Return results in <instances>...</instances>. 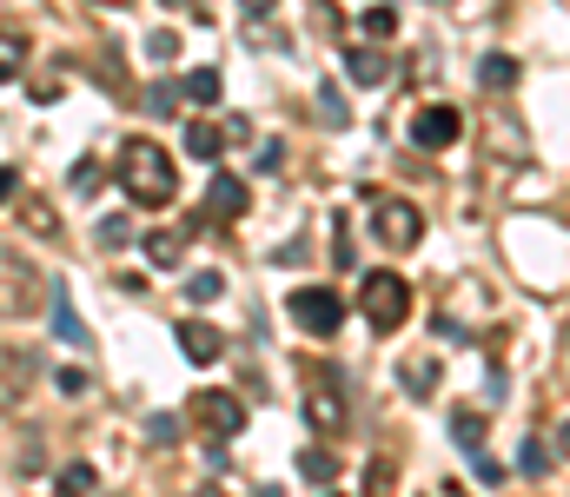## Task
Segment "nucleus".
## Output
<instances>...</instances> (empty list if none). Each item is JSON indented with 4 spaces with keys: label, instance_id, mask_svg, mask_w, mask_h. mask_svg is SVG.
Returning <instances> with one entry per match:
<instances>
[{
    "label": "nucleus",
    "instance_id": "obj_9",
    "mask_svg": "<svg viewBox=\"0 0 570 497\" xmlns=\"http://www.w3.org/2000/svg\"><path fill=\"white\" fill-rule=\"evenodd\" d=\"M239 212H246V179H233V172H213V186H206V219L233 226Z\"/></svg>",
    "mask_w": 570,
    "mask_h": 497
},
{
    "label": "nucleus",
    "instance_id": "obj_15",
    "mask_svg": "<svg viewBox=\"0 0 570 497\" xmlns=\"http://www.w3.org/2000/svg\"><path fill=\"white\" fill-rule=\"evenodd\" d=\"M305 418H312V425H325V431H338V425H345L338 391H332V385H325V391H312V398H305Z\"/></svg>",
    "mask_w": 570,
    "mask_h": 497
},
{
    "label": "nucleus",
    "instance_id": "obj_24",
    "mask_svg": "<svg viewBox=\"0 0 570 497\" xmlns=\"http://www.w3.org/2000/svg\"><path fill=\"white\" fill-rule=\"evenodd\" d=\"M358 27H365L372 40H392V33H399V13H392V7H365V20H358Z\"/></svg>",
    "mask_w": 570,
    "mask_h": 497
},
{
    "label": "nucleus",
    "instance_id": "obj_11",
    "mask_svg": "<svg viewBox=\"0 0 570 497\" xmlns=\"http://www.w3.org/2000/svg\"><path fill=\"white\" fill-rule=\"evenodd\" d=\"M47 319H53V331L73 345V351H87L94 338H87V326H80V312H73V299H67V286H53V299H47Z\"/></svg>",
    "mask_w": 570,
    "mask_h": 497
},
{
    "label": "nucleus",
    "instance_id": "obj_37",
    "mask_svg": "<svg viewBox=\"0 0 570 497\" xmlns=\"http://www.w3.org/2000/svg\"><path fill=\"white\" fill-rule=\"evenodd\" d=\"M199 497H226V491H199Z\"/></svg>",
    "mask_w": 570,
    "mask_h": 497
},
{
    "label": "nucleus",
    "instance_id": "obj_23",
    "mask_svg": "<svg viewBox=\"0 0 570 497\" xmlns=\"http://www.w3.org/2000/svg\"><path fill=\"white\" fill-rule=\"evenodd\" d=\"M20 67H27V33H7V27H0V80L20 73Z\"/></svg>",
    "mask_w": 570,
    "mask_h": 497
},
{
    "label": "nucleus",
    "instance_id": "obj_31",
    "mask_svg": "<svg viewBox=\"0 0 570 497\" xmlns=\"http://www.w3.org/2000/svg\"><path fill=\"white\" fill-rule=\"evenodd\" d=\"M471 471H478V478H484V485H498V478H504V471H498V465H491V458H484V451H471Z\"/></svg>",
    "mask_w": 570,
    "mask_h": 497
},
{
    "label": "nucleus",
    "instance_id": "obj_18",
    "mask_svg": "<svg viewBox=\"0 0 570 497\" xmlns=\"http://www.w3.org/2000/svg\"><path fill=\"white\" fill-rule=\"evenodd\" d=\"M20 219H27V232L60 239V219H53V206H47V199H20Z\"/></svg>",
    "mask_w": 570,
    "mask_h": 497
},
{
    "label": "nucleus",
    "instance_id": "obj_21",
    "mask_svg": "<svg viewBox=\"0 0 570 497\" xmlns=\"http://www.w3.org/2000/svg\"><path fill=\"white\" fill-rule=\"evenodd\" d=\"M298 478H305V485H332V478H338V458H332V451H305V458H298Z\"/></svg>",
    "mask_w": 570,
    "mask_h": 497
},
{
    "label": "nucleus",
    "instance_id": "obj_13",
    "mask_svg": "<svg viewBox=\"0 0 570 497\" xmlns=\"http://www.w3.org/2000/svg\"><path fill=\"white\" fill-rule=\"evenodd\" d=\"M219 87H226L219 67H193V73H186V100H193V107H219Z\"/></svg>",
    "mask_w": 570,
    "mask_h": 497
},
{
    "label": "nucleus",
    "instance_id": "obj_26",
    "mask_svg": "<svg viewBox=\"0 0 570 497\" xmlns=\"http://www.w3.org/2000/svg\"><path fill=\"white\" fill-rule=\"evenodd\" d=\"M478 73H484L491 87H511V80H518V60H504V53H491V60H484Z\"/></svg>",
    "mask_w": 570,
    "mask_h": 497
},
{
    "label": "nucleus",
    "instance_id": "obj_12",
    "mask_svg": "<svg viewBox=\"0 0 570 497\" xmlns=\"http://www.w3.org/2000/svg\"><path fill=\"white\" fill-rule=\"evenodd\" d=\"M345 73H352L358 87H379V80H385V53H379V47H352V53H345Z\"/></svg>",
    "mask_w": 570,
    "mask_h": 497
},
{
    "label": "nucleus",
    "instance_id": "obj_20",
    "mask_svg": "<svg viewBox=\"0 0 570 497\" xmlns=\"http://www.w3.org/2000/svg\"><path fill=\"white\" fill-rule=\"evenodd\" d=\"M186 299H193V306L226 299V272H193V279H186Z\"/></svg>",
    "mask_w": 570,
    "mask_h": 497
},
{
    "label": "nucleus",
    "instance_id": "obj_19",
    "mask_svg": "<svg viewBox=\"0 0 570 497\" xmlns=\"http://www.w3.org/2000/svg\"><path fill=\"white\" fill-rule=\"evenodd\" d=\"M405 391L412 398H431L438 391V358H405Z\"/></svg>",
    "mask_w": 570,
    "mask_h": 497
},
{
    "label": "nucleus",
    "instance_id": "obj_35",
    "mask_svg": "<svg viewBox=\"0 0 570 497\" xmlns=\"http://www.w3.org/2000/svg\"><path fill=\"white\" fill-rule=\"evenodd\" d=\"M94 7H127V0H94Z\"/></svg>",
    "mask_w": 570,
    "mask_h": 497
},
{
    "label": "nucleus",
    "instance_id": "obj_27",
    "mask_svg": "<svg viewBox=\"0 0 570 497\" xmlns=\"http://www.w3.org/2000/svg\"><path fill=\"white\" fill-rule=\"evenodd\" d=\"M146 53H153V60H173V53H179V33H166V27L146 33Z\"/></svg>",
    "mask_w": 570,
    "mask_h": 497
},
{
    "label": "nucleus",
    "instance_id": "obj_8",
    "mask_svg": "<svg viewBox=\"0 0 570 497\" xmlns=\"http://www.w3.org/2000/svg\"><path fill=\"white\" fill-rule=\"evenodd\" d=\"M458 133H464V113H458V107H425V113L412 120V140H419L425 153H444V147H458Z\"/></svg>",
    "mask_w": 570,
    "mask_h": 497
},
{
    "label": "nucleus",
    "instance_id": "obj_30",
    "mask_svg": "<svg viewBox=\"0 0 570 497\" xmlns=\"http://www.w3.org/2000/svg\"><path fill=\"white\" fill-rule=\"evenodd\" d=\"M127 239V219H100V246H120Z\"/></svg>",
    "mask_w": 570,
    "mask_h": 497
},
{
    "label": "nucleus",
    "instance_id": "obj_6",
    "mask_svg": "<svg viewBox=\"0 0 570 497\" xmlns=\"http://www.w3.org/2000/svg\"><path fill=\"white\" fill-rule=\"evenodd\" d=\"M292 319H298V331H312V338H332V331L345 326V299L332 286H298L292 292Z\"/></svg>",
    "mask_w": 570,
    "mask_h": 497
},
{
    "label": "nucleus",
    "instance_id": "obj_28",
    "mask_svg": "<svg viewBox=\"0 0 570 497\" xmlns=\"http://www.w3.org/2000/svg\"><path fill=\"white\" fill-rule=\"evenodd\" d=\"M318 113H325V120H332V127H345V120H352V107H345V100H338V93H332V87H325V93H318Z\"/></svg>",
    "mask_w": 570,
    "mask_h": 497
},
{
    "label": "nucleus",
    "instance_id": "obj_14",
    "mask_svg": "<svg viewBox=\"0 0 570 497\" xmlns=\"http://www.w3.org/2000/svg\"><path fill=\"white\" fill-rule=\"evenodd\" d=\"M186 153H193V160H219V153H226L219 127H213V120H193V127H186Z\"/></svg>",
    "mask_w": 570,
    "mask_h": 497
},
{
    "label": "nucleus",
    "instance_id": "obj_7",
    "mask_svg": "<svg viewBox=\"0 0 570 497\" xmlns=\"http://www.w3.org/2000/svg\"><path fill=\"white\" fill-rule=\"evenodd\" d=\"M33 385H40V351H27V345H0V411L27 405Z\"/></svg>",
    "mask_w": 570,
    "mask_h": 497
},
{
    "label": "nucleus",
    "instance_id": "obj_1",
    "mask_svg": "<svg viewBox=\"0 0 570 497\" xmlns=\"http://www.w3.org/2000/svg\"><path fill=\"white\" fill-rule=\"evenodd\" d=\"M120 192H127L134 206H146V212L179 199V166L166 160L159 140H127V147H120Z\"/></svg>",
    "mask_w": 570,
    "mask_h": 497
},
{
    "label": "nucleus",
    "instance_id": "obj_33",
    "mask_svg": "<svg viewBox=\"0 0 570 497\" xmlns=\"http://www.w3.org/2000/svg\"><path fill=\"white\" fill-rule=\"evenodd\" d=\"M239 7H246V13H253V20H259V13H273V7H279V0H239Z\"/></svg>",
    "mask_w": 570,
    "mask_h": 497
},
{
    "label": "nucleus",
    "instance_id": "obj_34",
    "mask_svg": "<svg viewBox=\"0 0 570 497\" xmlns=\"http://www.w3.org/2000/svg\"><path fill=\"white\" fill-rule=\"evenodd\" d=\"M159 7H179V13H193V7H199V0H159Z\"/></svg>",
    "mask_w": 570,
    "mask_h": 497
},
{
    "label": "nucleus",
    "instance_id": "obj_10",
    "mask_svg": "<svg viewBox=\"0 0 570 497\" xmlns=\"http://www.w3.org/2000/svg\"><path fill=\"white\" fill-rule=\"evenodd\" d=\"M179 351H186L193 365H219L226 345H219V331L206 326V319H179Z\"/></svg>",
    "mask_w": 570,
    "mask_h": 497
},
{
    "label": "nucleus",
    "instance_id": "obj_36",
    "mask_svg": "<svg viewBox=\"0 0 570 497\" xmlns=\"http://www.w3.org/2000/svg\"><path fill=\"white\" fill-rule=\"evenodd\" d=\"M564 458H570V425H564Z\"/></svg>",
    "mask_w": 570,
    "mask_h": 497
},
{
    "label": "nucleus",
    "instance_id": "obj_2",
    "mask_svg": "<svg viewBox=\"0 0 570 497\" xmlns=\"http://www.w3.org/2000/svg\"><path fill=\"white\" fill-rule=\"evenodd\" d=\"M47 299H53V286L40 279V266H33L27 252L0 246V312H7V319H40Z\"/></svg>",
    "mask_w": 570,
    "mask_h": 497
},
{
    "label": "nucleus",
    "instance_id": "obj_25",
    "mask_svg": "<svg viewBox=\"0 0 570 497\" xmlns=\"http://www.w3.org/2000/svg\"><path fill=\"white\" fill-rule=\"evenodd\" d=\"M451 438H458L464 451H478V438H484V425H478V411H458V418H451Z\"/></svg>",
    "mask_w": 570,
    "mask_h": 497
},
{
    "label": "nucleus",
    "instance_id": "obj_22",
    "mask_svg": "<svg viewBox=\"0 0 570 497\" xmlns=\"http://www.w3.org/2000/svg\"><path fill=\"white\" fill-rule=\"evenodd\" d=\"M53 491L60 497H94V465H67V471L53 478Z\"/></svg>",
    "mask_w": 570,
    "mask_h": 497
},
{
    "label": "nucleus",
    "instance_id": "obj_3",
    "mask_svg": "<svg viewBox=\"0 0 570 497\" xmlns=\"http://www.w3.org/2000/svg\"><path fill=\"white\" fill-rule=\"evenodd\" d=\"M358 312H365V326L372 331H399L412 319V286L399 279V272H365V286H358Z\"/></svg>",
    "mask_w": 570,
    "mask_h": 497
},
{
    "label": "nucleus",
    "instance_id": "obj_32",
    "mask_svg": "<svg viewBox=\"0 0 570 497\" xmlns=\"http://www.w3.org/2000/svg\"><path fill=\"white\" fill-rule=\"evenodd\" d=\"M13 192H20V172H13V166H0V206H7Z\"/></svg>",
    "mask_w": 570,
    "mask_h": 497
},
{
    "label": "nucleus",
    "instance_id": "obj_38",
    "mask_svg": "<svg viewBox=\"0 0 570 497\" xmlns=\"http://www.w3.org/2000/svg\"><path fill=\"white\" fill-rule=\"evenodd\" d=\"M325 497H338V491H325Z\"/></svg>",
    "mask_w": 570,
    "mask_h": 497
},
{
    "label": "nucleus",
    "instance_id": "obj_17",
    "mask_svg": "<svg viewBox=\"0 0 570 497\" xmlns=\"http://www.w3.org/2000/svg\"><path fill=\"white\" fill-rule=\"evenodd\" d=\"M544 471H551V445L531 431V438L518 445V478H544Z\"/></svg>",
    "mask_w": 570,
    "mask_h": 497
},
{
    "label": "nucleus",
    "instance_id": "obj_4",
    "mask_svg": "<svg viewBox=\"0 0 570 497\" xmlns=\"http://www.w3.org/2000/svg\"><path fill=\"white\" fill-rule=\"evenodd\" d=\"M372 239L392 246V252H412V246L425 239V212H419L412 199H379V206H372Z\"/></svg>",
    "mask_w": 570,
    "mask_h": 497
},
{
    "label": "nucleus",
    "instance_id": "obj_29",
    "mask_svg": "<svg viewBox=\"0 0 570 497\" xmlns=\"http://www.w3.org/2000/svg\"><path fill=\"white\" fill-rule=\"evenodd\" d=\"M146 438H153V445H173V438H179V418H146Z\"/></svg>",
    "mask_w": 570,
    "mask_h": 497
},
{
    "label": "nucleus",
    "instance_id": "obj_5",
    "mask_svg": "<svg viewBox=\"0 0 570 497\" xmlns=\"http://www.w3.org/2000/svg\"><path fill=\"white\" fill-rule=\"evenodd\" d=\"M186 405H193V425H199L213 445H226V438H239V431H246V405H239L233 391H193Z\"/></svg>",
    "mask_w": 570,
    "mask_h": 497
},
{
    "label": "nucleus",
    "instance_id": "obj_16",
    "mask_svg": "<svg viewBox=\"0 0 570 497\" xmlns=\"http://www.w3.org/2000/svg\"><path fill=\"white\" fill-rule=\"evenodd\" d=\"M179 252H186V239L179 232H146V266H179Z\"/></svg>",
    "mask_w": 570,
    "mask_h": 497
}]
</instances>
